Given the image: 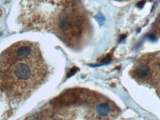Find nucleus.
Here are the masks:
<instances>
[{"label": "nucleus", "instance_id": "obj_1", "mask_svg": "<svg viewBox=\"0 0 160 120\" xmlns=\"http://www.w3.org/2000/svg\"><path fill=\"white\" fill-rule=\"evenodd\" d=\"M47 72L37 44H13L0 54V92L10 99H22L45 81Z\"/></svg>", "mask_w": 160, "mask_h": 120}, {"label": "nucleus", "instance_id": "obj_2", "mask_svg": "<svg viewBox=\"0 0 160 120\" xmlns=\"http://www.w3.org/2000/svg\"><path fill=\"white\" fill-rule=\"evenodd\" d=\"M115 108L108 101H98L92 103L87 113V120H110L115 114Z\"/></svg>", "mask_w": 160, "mask_h": 120}, {"label": "nucleus", "instance_id": "obj_3", "mask_svg": "<svg viewBox=\"0 0 160 120\" xmlns=\"http://www.w3.org/2000/svg\"><path fill=\"white\" fill-rule=\"evenodd\" d=\"M24 120H72L71 115L56 109L46 108L36 112Z\"/></svg>", "mask_w": 160, "mask_h": 120}, {"label": "nucleus", "instance_id": "obj_4", "mask_svg": "<svg viewBox=\"0 0 160 120\" xmlns=\"http://www.w3.org/2000/svg\"><path fill=\"white\" fill-rule=\"evenodd\" d=\"M150 71L151 70H150L148 65H145V64H140L137 67H136L133 71V74L137 79H143L149 75Z\"/></svg>", "mask_w": 160, "mask_h": 120}, {"label": "nucleus", "instance_id": "obj_5", "mask_svg": "<svg viewBox=\"0 0 160 120\" xmlns=\"http://www.w3.org/2000/svg\"><path fill=\"white\" fill-rule=\"evenodd\" d=\"M145 0H142V1H140L139 2L137 3V6L139 8H142L143 6L145 5Z\"/></svg>", "mask_w": 160, "mask_h": 120}, {"label": "nucleus", "instance_id": "obj_6", "mask_svg": "<svg viewBox=\"0 0 160 120\" xmlns=\"http://www.w3.org/2000/svg\"><path fill=\"white\" fill-rule=\"evenodd\" d=\"M110 61H111V57H110V56H107L105 59H104L102 61V64H108V62H110Z\"/></svg>", "mask_w": 160, "mask_h": 120}, {"label": "nucleus", "instance_id": "obj_7", "mask_svg": "<svg viewBox=\"0 0 160 120\" xmlns=\"http://www.w3.org/2000/svg\"><path fill=\"white\" fill-rule=\"evenodd\" d=\"M78 70V68H73L72 70H71V71L69 72V73H68V77H71L72 75H73L74 74V73H76V71H77Z\"/></svg>", "mask_w": 160, "mask_h": 120}, {"label": "nucleus", "instance_id": "obj_8", "mask_svg": "<svg viewBox=\"0 0 160 120\" xmlns=\"http://www.w3.org/2000/svg\"><path fill=\"white\" fill-rule=\"evenodd\" d=\"M149 39H151V40H155L156 38H155V37L153 35H150L149 36Z\"/></svg>", "mask_w": 160, "mask_h": 120}, {"label": "nucleus", "instance_id": "obj_9", "mask_svg": "<svg viewBox=\"0 0 160 120\" xmlns=\"http://www.w3.org/2000/svg\"><path fill=\"white\" fill-rule=\"evenodd\" d=\"M126 37V36L125 35H123V36H122V37H121V39H119V41H122V40H123L124 39H125V38Z\"/></svg>", "mask_w": 160, "mask_h": 120}]
</instances>
